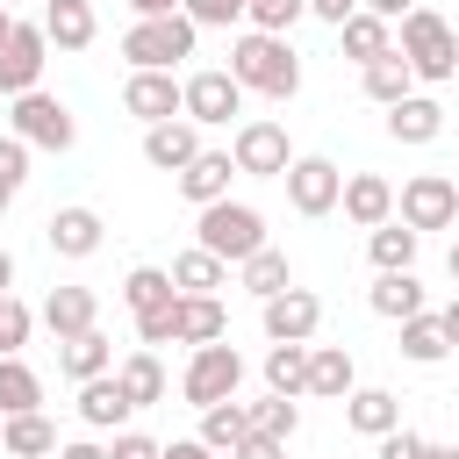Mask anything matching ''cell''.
Here are the masks:
<instances>
[{
    "mask_svg": "<svg viewBox=\"0 0 459 459\" xmlns=\"http://www.w3.org/2000/svg\"><path fill=\"white\" fill-rule=\"evenodd\" d=\"M244 93H265V100H294L301 93V57L287 36H265V29H244L230 43V65H222Z\"/></svg>",
    "mask_w": 459,
    "mask_h": 459,
    "instance_id": "6da1fadb",
    "label": "cell"
},
{
    "mask_svg": "<svg viewBox=\"0 0 459 459\" xmlns=\"http://www.w3.org/2000/svg\"><path fill=\"white\" fill-rule=\"evenodd\" d=\"M394 50L409 57L416 86H445V79H459V36H452V22L430 14V7H409V14H402V43H394Z\"/></svg>",
    "mask_w": 459,
    "mask_h": 459,
    "instance_id": "7a4b0ae2",
    "label": "cell"
},
{
    "mask_svg": "<svg viewBox=\"0 0 459 459\" xmlns=\"http://www.w3.org/2000/svg\"><path fill=\"white\" fill-rule=\"evenodd\" d=\"M194 22L186 14H136L129 29H122V57H129V72H172L179 57H194Z\"/></svg>",
    "mask_w": 459,
    "mask_h": 459,
    "instance_id": "3957f363",
    "label": "cell"
},
{
    "mask_svg": "<svg viewBox=\"0 0 459 459\" xmlns=\"http://www.w3.org/2000/svg\"><path fill=\"white\" fill-rule=\"evenodd\" d=\"M194 244H201V251H215L222 265H244V258L265 244V215H258L251 201H230V194H222V201H208V208H201Z\"/></svg>",
    "mask_w": 459,
    "mask_h": 459,
    "instance_id": "277c9868",
    "label": "cell"
},
{
    "mask_svg": "<svg viewBox=\"0 0 459 459\" xmlns=\"http://www.w3.org/2000/svg\"><path fill=\"white\" fill-rule=\"evenodd\" d=\"M7 129H14L29 151H72V143H79V122H72V108H65L57 93H43V86L14 93V108H7Z\"/></svg>",
    "mask_w": 459,
    "mask_h": 459,
    "instance_id": "5b68a950",
    "label": "cell"
},
{
    "mask_svg": "<svg viewBox=\"0 0 459 459\" xmlns=\"http://www.w3.org/2000/svg\"><path fill=\"white\" fill-rule=\"evenodd\" d=\"M237 387H244V359H237V344H230V337L194 344V359H186V373H179V394H186L194 409H208V402H230Z\"/></svg>",
    "mask_w": 459,
    "mask_h": 459,
    "instance_id": "8992f818",
    "label": "cell"
},
{
    "mask_svg": "<svg viewBox=\"0 0 459 459\" xmlns=\"http://www.w3.org/2000/svg\"><path fill=\"white\" fill-rule=\"evenodd\" d=\"M230 165H237L244 179H280V172L294 165V143H287V129H280L273 115H251V122H237V136H230Z\"/></svg>",
    "mask_w": 459,
    "mask_h": 459,
    "instance_id": "52a82bcc",
    "label": "cell"
},
{
    "mask_svg": "<svg viewBox=\"0 0 459 459\" xmlns=\"http://www.w3.org/2000/svg\"><path fill=\"white\" fill-rule=\"evenodd\" d=\"M394 215L423 237V230H452L459 222V179H445V172H416L402 194H394Z\"/></svg>",
    "mask_w": 459,
    "mask_h": 459,
    "instance_id": "ba28073f",
    "label": "cell"
},
{
    "mask_svg": "<svg viewBox=\"0 0 459 459\" xmlns=\"http://www.w3.org/2000/svg\"><path fill=\"white\" fill-rule=\"evenodd\" d=\"M43 65H50L43 22H7V36H0V93L14 100V93H29V86H43Z\"/></svg>",
    "mask_w": 459,
    "mask_h": 459,
    "instance_id": "9c48e42d",
    "label": "cell"
},
{
    "mask_svg": "<svg viewBox=\"0 0 459 459\" xmlns=\"http://www.w3.org/2000/svg\"><path fill=\"white\" fill-rule=\"evenodd\" d=\"M179 115L201 129H222L230 115H244V86L230 72H194V79H179Z\"/></svg>",
    "mask_w": 459,
    "mask_h": 459,
    "instance_id": "30bf717a",
    "label": "cell"
},
{
    "mask_svg": "<svg viewBox=\"0 0 459 459\" xmlns=\"http://www.w3.org/2000/svg\"><path fill=\"white\" fill-rule=\"evenodd\" d=\"M280 179H287L294 215H330V208H337V194H344V172H337L330 158H316V151H308V158H294Z\"/></svg>",
    "mask_w": 459,
    "mask_h": 459,
    "instance_id": "8fae6325",
    "label": "cell"
},
{
    "mask_svg": "<svg viewBox=\"0 0 459 459\" xmlns=\"http://www.w3.org/2000/svg\"><path fill=\"white\" fill-rule=\"evenodd\" d=\"M258 316H265V337H273V344H308L316 323H323V301H316L308 287H280V294L258 301Z\"/></svg>",
    "mask_w": 459,
    "mask_h": 459,
    "instance_id": "7c38bea8",
    "label": "cell"
},
{
    "mask_svg": "<svg viewBox=\"0 0 459 459\" xmlns=\"http://www.w3.org/2000/svg\"><path fill=\"white\" fill-rule=\"evenodd\" d=\"M43 237H50V251H57V258H93V251H100V237H108V222H100L86 201H72V208H50Z\"/></svg>",
    "mask_w": 459,
    "mask_h": 459,
    "instance_id": "4fadbf2b",
    "label": "cell"
},
{
    "mask_svg": "<svg viewBox=\"0 0 459 459\" xmlns=\"http://www.w3.org/2000/svg\"><path fill=\"white\" fill-rule=\"evenodd\" d=\"M36 323L65 344V337H79V330H93V323H100V294H93V287H50V294H43V308H36Z\"/></svg>",
    "mask_w": 459,
    "mask_h": 459,
    "instance_id": "5bb4252c",
    "label": "cell"
},
{
    "mask_svg": "<svg viewBox=\"0 0 459 459\" xmlns=\"http://www.w3.org/2000/svg\"><path fill=\"white\" fill-rule=\"evenodd\" d=\"M122 108H129L143 129H151V122H172V115H179V79H172V72H129Z\"/></svg>",
    "mask_w": 459,
    "mask_h": 459,
    "instance_id": "9a60e30c",
    "label": "cell"
},
{
    "mask_svg": "<svg viewBox=\"0 0 459 459\" xmlns=\"http://www.w3.org/2000/svg\"><path fill=\"white\" fill-rule=\"evenodd\" d=\"M143 158H151L158 172H179V165H194V158H201V122H186V115H172V122H151V129H143Z\"/></svg>",
    "mask_w": 459,
    "mask_h": 459,
    "instance_id": "2e32d148",
    "label": "cell"
},
{
    "mask_svg": "<svg viewBox=\"0 0 459 459\" xmlns=\"http://www.w3.org/2000/svg\"><path fill=\"white\" fill-rule=\"evenodd\" d=\"M129 416H136V402L122 394V380H115V373L79 380V423H86V430H122Z\"/></svg>",
    "mask_w": 459,
    "mask_h": 459,
    "instance_id": "e0dca14e",
    "label": "cell"
},
{
    "mask_svg": "<svg viewBox=\"0 0 459 459\" xmlns=\"http://www.w3.org/2000/svg\"><path fill=\"white\" fill-rule=\"evenodd\" d=\"M387 136H394V143H437V136H445V108H437L430 93H402V100L387 108Z\"/></svg>",
    "mask_w": 459,
    "mask_h": 459,
    "instance_id": "ac0fdd59",
    "label": "cell"
},
{
    "mask_svg": "<svg viewBox=\"0 0 459 459\" xmlns=\"http://www.w3.org/2000/svg\"><path fill=\"white\" fill-rule=\"evenodd\" d=\"M337 208H344L359 230H380V222L394 215V186H387L380 172H351V179H344V194H337Z\"/></svg>",
    "mask_w": 459,
    "mask_h": 459,
    "instance_id": "d6986e66",
    "label": "cell"
},
{
    "mask_svg": "<svg viewBox=\"0 0 459 459\" xmlns=\"http://www.w3.org/2000/svg\"><path fill=\"white\" fill-rule=\"evenodd\" d=\"M359 387V366L344 344H308V387L301 394H323V402H344Z\"/></svg>",
    "mask_w": 459,
    "mask_h": 459,
    "instance_id": "ffe728a7",
    "label": "cell"
},
{
    "mask_svg": "<svg viewBox=\"0 0 459 459\" xmlns=\"http://www.w3.org/2000/svg\"><path fill=\"white\" fill-rule=\"evenodd\" d=\"M43 36H50V50H86L100 36L93 0H43Z\"/></svg>",
    "mask_w": 459,
    "mask_h": 459,
    "instance_id": "44dd1931",
    "label": "cell"
},
{
    "mask_svg": "<svg viewBox=\"0 0 459 459\" xmlns=\"http://www.w3.org/2000/svg\"><path fill=\"white\" fill-rule=\"evenodd\" d=\"M172 179H179V194H186L194 208H208V201H222V194H230L237 165H230V151H201V158H194V165H179Z\"/></svg>",
    "mask_w": 459,
    "mask_h": 459,
    "instance_id": "7402d4cb",
    "label": "cell"
},
{
    "mask_svg": "<svg viewBox=\"0 0 459 459\" xmlns=\"http://www.w3.org/2000/svg\"><path fill=\"white\" fill-rule=\"evenodd\" d=\"M344 423H351L359 437H387V430L402 423V402H394L387 387H351V394H344Z\"/></svg>",
    "mask_w": 459,
    "mask_h": 459,
    "instance_id": "603a6c76",
    "label": "cell"
},
{
    "mask_svg": "<svg viewBox=\"0 0 459 459\" xmlns=\"http://www.w3.org/2000/svg\"><path fill=\"white\" fill-rule=\"evenodd\" d=\"M0 445H7L14 459H50V452H57V423H50L43 409H22V416H0Z\"/></svg>",
    "mask_w": 459,
    "mask_h": 459,
    "instance_id": "cb8c5ba5",
    "label": "cell"
},
{
    "mask_svg": "<svg viewBox=\"0 0 459 459\" xmlns=\"http://www.w3.org/2000/svg\"><path fill=\"white\" fill-rule=\"evenodd\" d=\"M337 43H344V57L351 65H373V57H387L394 50V22H380V14H351V22H337Z\"/></svg>",
    "mask_w": 459,
    "mask_h": 459,
    "instance_id": "d4e9b609",
    "label": "cell"
},
{
    "mask_svg": "<svg viewBox=\"0 0 459 459\" xmlns=\"http://www.w3.org/2000/svg\"><path fill=\"white\" fill-rule=\"evenodd\" d=\"M57 373H65V380L115 373V344H108L100 330H79V337H65V344H57Z\"/></svg>",
    "mask_w": 459,
    "mask_h": 459,
    "instance_id": "484cf974",
    "label": "cell"
},
{
    "mask_svg": "<svg viewBox=\"0 0 459 459\" xmlns=\"http://www.w3.org/2000/svg\"><path fill=\"white\" fill-rule=\"evenodd\" d=\"M359 86H366V100L394 108L402 93H416V72H409V57H402V50H387V57H373V65H359Z\"/></svg>",
    "mask_w": 459,
    "mask_h": 459,
    "instance_id": "4316f807",
    "label": "cell"
},
{
    "mask_svg": "<svg viewBox=\"0 0 459 459\" xmlns=\"http://www.w3.org/2000/svg\"><path fill=\"white\" fill-rule=\"evenodd\" d=\"M172 287H179V294H222V287H230V265H222L215 251L194 244V251L172 258Z\"/></svg>",
    "mask_w": 459,
    "mask_h": 459,
    "instance_id": "83f0119b",
    "label": "cell"
},
{
    "mask_svg": "<svg viewBox=\"0 0 459 459\" xmlns=\"http://www.w3.org/2000/svg\"><path fill=\"white\" fill-rule=\"evenodd\" d=\"M230 337V316L215 294H179V344H215Z\"/></svg>",
    "mask_w": 459,
    "mask_h": 459,
    "instance_id": "f1b7e54d",
    "label": "cell"
},
{
    "mask_svg": "<svg viewBox=\"0 0 459 459\" xmlns=\"http://www.w3.org/2000/svg\"><path fill=\"white\" fill-rule=\"evenodd\" d=\"M402 359H416V366H437L445 351H452V337H445V323L430 316V308H416V316H402V344H394Z\"/></svg>",
    "mask_w": 459,
    "mask_h": 459,
    "instance_id": "f546056e",
    "label": "cell"
},
{
    "mask_svg": "<svg viewBox=\"0 0 459 459\" xmlns=\"http://www.w3.org/2000/svg\"><path fill=\"white\" fill-rule=\"evenodd\" d=\"M115 380H122V394H129L136 409L165 402V366H158V351H151V344H143V351H129V359L115 366Z\"/></svg>",
    "mask_w": 459,
    "mask_h": 459,
    "instance_id": "4dcf8cb0",
    "label": "cell"
},
{
    "mask_svg": "<svg viewBox=\"0 0 459 459\" xmlns=\"http://www.w3.org/2000/svg\"><path fill=\"white\" fill-rule=\"evenodd\" d=\"M366 301H373V316H387V323H402V316H416V308H423V287H416V273L402 265V273H380Z\"/></svg>",
    "mask_w": 459,
    "mask_h": 459,
    "instance_id": "1f68e13d",
    "label": "cell"
},
{
    "mask_svg": "<svg viewBox=\"0 0 459 459\" xmlns=\"http://www.w3.org/2000/svg\"><path fill=\"white\" fill-rule=\"evenodd\" d=\"M366 251H373V265H380V273H402V265H416V230H409L402 215H387V222L366 237Z\"/></svg>",
    "mask_w": 459,
    "mask_h": 459,
    "instance_id": "d6a6232c",
    "label": "cell"
},
{
    "mask_svg": "<svg viewBox=\"0 0 459 459\" xmlns=\"http://www.w3.org/2000/svg\"><path fill=\"white\" fill-rule=\"evenodd\" d=\"M244 430H251V416H244V402H237V394L201 409V445H208V452H222V459H230V445H237Z\"/></svg>",
    "mask_w": 459,
    "mask_h": 459,
    "instance_id": "836d02e7",
    "label": "cell"
},
{
    "mask_svg": "<svg viewBox=\"0 0 459 459\" xmlns=\"http://www.w3.org/2000/svg\"><path fill=\"white\" fill-rule=\"evenodd\" d=\"M22 409H43V380L22 366V351L0 359V416H22Z\"/></svg>",
    "mask_w": 459,
    "mask_h": 459,
    "instance_id": "e575fe53",
    "label": "cell"
},
{
    "mask_svg": "<svg viewBox=\"0 0 459 459\" xmlns=\"http://www.w3.org/2000/svg\"><path fill=\"white\" fill-rule=\"evenodd\" d=\"M237 280L265 301V294H280V287H294V273H287V251H273V244H258L244 265H237Z\"/></svg>",
    "mask_w": 459,
    "mask_h": 459,
    "instance_id": "d590c367",
    "label": "cell"
},
{
    "mask_svg": "<svg viewBox=\"0 0 459 459\" xmlns=\"http://www.w3.org/2000/svg\"><path fill=\"white\" fill-rule=\"evenodd\" d=\"M172 294H179V287H172V273H165V265H136V273L122 280V301H129L136 316H151V308H165Z\"/></svg>",
    "mask_w": 459,
    "mask_h": 459,
    "instance_id": "8d00e7d4",
    "label": "cell"
},
{
    "mask_svg": "<svg viewBox=\"0 0 459 459\" xmlns=\"http://www.w3.org/2000/svg\"><path fill=\"white\" fill-rule=\"evenodd\" d=\"M265 387L273 394H301L308 387V344H273L265 351Z\"/></svg>",
    "mask_w": 459,
    "mask_h": 459,
    "instance_id": "74e56055",
    "label": "cell"
},
{
    "mask_svg": "<svg viewBox=\"0 0 459 459\" xmlns=\"http://www.w3.org/2000/svg\"><path fill=\"white\" fill-rule=\"evenodd\" d=\"M244 416H251V430H265V437H294V430H301L294 394H273V387H265V402H251Z\"/></svg>",
    "mask_w": 459,
    "mask_h": 459,
    "instance_id": "f35d334b",
    "label": "cell"
},
{
    "mask_svg": "<svg viewBox=\"0 0 459 459\" xmlns=\"http://www.w3.org/2000/svg\"><path fill=\"white\" fill-rule=\"evenodd\" d=\"M29 330H36V308H29L22 294H0V359H7V351H22V344H29Z\"/></svg>",
    "mask_w": 459,
    "mask_h": 459,
    "instance_id": "ab89813d",
    "label": "cell"
},
{
    "mask_svg": "<svg viewBox=\"0 0 459 459\" xmlns=\"http://www.w3.org/2000/svg\"><path fill=\"white\" fill-rule=\"evenodd\" d=\"M301 14H308L301 0H244V22H251V29H265V36H287Z\"/></svg>",
    "mask_w": 459,
    "mask_h": 459,
    "instance_id": "60d3db41",
    "label": "cell"
},
{
    "mask_svg": "<svg viewBox=\"0 0 459 459\" xmlns=\"http://www.w3.org/2000/svg\"><path fill=\"white\" fill-rule=\"evenodd\" d=\"M136 337L158 351V344H179V294L165 301V308H151V316H136Z\"/></svg>",
    "mask_w": 459,
    "mask_h": 459,
    "instance_id": "b9f144b4",
    "label": "cell"
},
{
    "mask_svg": "<svg viewBox=\"0 0 459 459\" xmlns=\"http://www.w3.org/2000/svg\"><path fill=\"white\" fill-rule=\"evenodd\" d=\"M179 14L194 29H230V22H244V0H179Z\"/></svg>",
    "mask_w": 459,
    "mask_h": 459,
    "instance_id": "7bdbcfd3",
    "label": "cell"
},
{
    "mask_svg": "<svg viewBox=\"0 0 459 459\" xmlns=\"http://www.w3.org/2000/svg\"><path fill=\"white\" fill-rule=\"evenodd\" d=\"M22 179H29V143L7 129V136H0V186H14V194H22Z\"/></svg>",
    "mask_w": 459,
    "mask_h": 459,
    "instance_id": "ee69618b",
    "label": "cell"
},
{
    "mask_svg": "<svg viewBox=\"0 0 459 459\" xmlns=\"http://www.w3.org/2000/svg\"><path fill=\"white\" fill-rule=\"evenodd\" d=\"M373 445H380V459H423V452H430V437H416L409 423H394V430L373 437Z\"/></svg>",
    "mask_w": 459,
    "mask_h": 459,
    "instance_id": "f6af8a7d",
    "label": "cell"
},
{
    "mask_svg": "<svg viewBox=\"0 0 459 459\" xmlns=\"http://www.w3.org/2000/svg\"><path fill=\"white\" fill-rule=\"evenodd\" d=\"M230 459H287V437H265V430H244L230 445Z\"/></svg>",
    "mask_w": 459,
    "mask_h": 459,
    "instance_id": "bcb514c9",
    "label": "cell"
},
{
    "mask_svg": "<svg viewBox=\"0 0 459 459\" xmlns=\"http://www.w3.org/2000/svg\"><path fill=\"white\" fill-rule=\"evenodd\" d=\"M165 445L158 437H143V430H115V445H108V459H158Z\"/></svg>",
    "mask_w": 459,
    "mask_h": 459,
    "instance_id": "7dc6e473",
    "label": "cell"
},
{
    "mask_svg": "<svg viewBox=\"0 0 459 459\" xmlns=\"http://www.w3.org/2000/svg\"><path fill=\"white\" fill-rule=\"evenodd\" d=\"M301 7H308V14H316V22H330V29H337V22H351V14H359V0H301Z\"/></svg>",
    "mask_w": 459,
    "mask_h": 459,
    "instance_id": "c3c4849f",
    "label": "cell"
},
{
    "mask_svg": "<svg viewBox=\"0 0 459 459\" xmlns=\"http://www.w3.org/2000/svg\"><path fill=\"white\" fill-rule=\"evenodd\" d=\"M158 459H222V452H208V445H201V437H172V445H165V452H158Z\"/></svg>",
    "mask_w": 459,
    "mask_h": 459,
    "instance_id": "681fc988",
    "label": "cell"
},
{
    "mask_svg": "<svg viewBox=\"0 0 459 459\" xmlns=\"http://www.w3.org/2000/svg\"><path fill=\"white\" fill-rule=\"evenodd\" d=\"M359 7H366V14H380V22H402L416 0H359Z\"/></svg>",
    "mask_w": 459,
    "mask_h": 459,
    "instance_id": "f907efd6",
    "label": "cell"
},
{
    "mask_svg": "<svg viewBox=\"0 0 459 459\" xmlns=\"http://www.w3.org/2000/svg\"><path fill=\"white\" fill-rule=\"evenodd\" d=\"M57 459H108V445H93V437H79V445H57Z\"/></svg>",
    "mask_w": 459,
    "mask_h": 459,
    "instance_id": "816d5d0a",
    "label": "cell"
},
{
    "mask_svg": "<svg viewBox=\"0 0 459 459\" xmlns=\"http://www.w3.org/2000/svg\"><path fill=\"white\" fill-rule=\"evenodd\" d=\"M437 323H445V337H452V344H459V294H452V301H445V308H437Z\"/></svg>",
    "mask_w": 459,
    "mask_h": 459,
    "instance_id": "f5cc1de1",
    "label": "cell"
},
{
    "mask_svg": "<svg viewBox=\"0 0 459 459\" xmlns=\"http://www.w3.org/2000/svg\"><path fill=\"white\" fill-rule=\"evenodd\" d=\"M136 14H179V0H129Z\"/></svg>",
    "mask_w": 459,
    "mask_h": 459,
    "instance_id": "db71d44e",
    "label": "cell"
},
{
    "mask_svg": "<svg viewBox=\"0 0 459 459\" xmlns=\"http://www.w3.org/2000/svg\"><path fill=\"white\" fill-rule=\"evenodd\" d=\"M0 294H14V251H0Z\"/></svg>",
    "mask_w": 459,
    "mask_h": 459,
    "instance_id": "11a10c76",
    "label": "cell"
},
{
    "mask_svg": "<svg viewBox=\"0 0 459 459\" xmlns=\"http://www.w3.org/2000/svg\"><path fill=\"white\" fill-rule=\"evenodd\" d=\"M423 459H459V445H430V452H423Z\"/></svg>",
    "mask_w": 459,
    "mask_h": 459,
    "instance_id": "9f6ffc18",
    "label": "cell"
},
{
    "mask_svg": "<svg viewBox=\"0 0 459 459\" xmlns=\"http://www.w3.org/2000/svg\"><path fill=\"white\" fill-rule=\"evenodd\" d=\"M7 208H14V186H0V215H7Z\"/></svg>",
    "mask_w": 459,
    "mask_h": 459,
    "instance_id": "6f0895ef",
    "label": "cell"
},
{
    "mask_svg": "<svg viewBox=\"0 0 459 459\" xmlns=\"http://www.w3.org/2000/svg\"><path fill=\"white\" fill-rule=\"evenodd\" d=\"M445 265H452V280H459V237H452V258H445Z\"/></svg>",
    "mask_w": 459,
    "mask_h": 459,
    "instance_id": "680465c9",
    "label": "cell"
},
{
    "mask_svg": "<svg viewBox=\"0 0 459 459\" xmlns=\"http://www.w3.org/2000/svg\"><path fill=\"white\" fill-rule=\"evenodd\" d=\"M7 22H14V14H7V0H0V36H7Z\"/></svg>",
    "mask_w": 459,
    "mask_h": 459,
    "instance_id": "91938a15",
    "label": "cell"
}]
</instances>
